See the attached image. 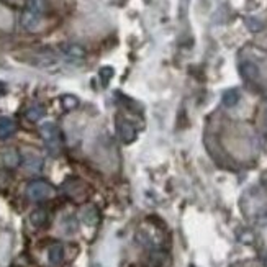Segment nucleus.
<instances>
[{"label":"nucleus","mask_w":267,"mask_h":267,"mask_svg":"<svg viewBox=\"0 0 267 267\" xmlns=\"http://www.w3.org/2000/svg\"><path fill=\"white\" fill-rule=\"evenodd\" d=\"M40 131H41V136H43L46 146L49 148V151L53 154H58L59 148H61V136H59L58 126L54 123H51V121H48V123L41 125Z\"/></svg>","instance_id":"f257e3e1"},{"label":"nucleus","mask_w":267,"mask_h":267,"mask_svg":"<svg viewBox=\"0 0 267 267\" xmlns=\"http://www.w3.org/2000/svg\"><path fill=\"white\" fill-rule=\"evenodd\" d=\"M113 67H110V66H105V67H102L100 71H98V77H100V82H102V86L107 87L110 84V79L113 77Z\"/></svg>","instance_id":"dca6fc26"},{"label":"nucleus","mask_w":267,"mask_h":267,"mask_svg":"<svg viewBox=\"0 0 267 267\" xmlns=\"http://www.w3.org/2000/svg\"><path fill=\"white\" fill-rule=\"evenodd\" d=\"M82 220L86 222L87 224H95L97 220H98V213L97 210L93 207H86L82 208Z\"/></svg>","instance_id":"2eb2a0df"},{"label":"nucleus","mask_w":267,"mask_h":267,"mask_svg":"<svg viewBox=\"0 0 267 267\" xmlns=\"http://www.w3.org/2000/svg\"><path fill=\"white\" fill-rule=\"evenodd\" d=\"M5 92H7V86H5V82H2V81H0V97H2Z\"/></svg>","instance_id":"6ab92c4d"},{"label":"nucleus","mask_w":267,"mask_h":267,"mask_svg":"<svg viewBox=\"0 0 267 267\" xmlns=\"http://www.w3.org/2000/svg\"><path fill=\"white\" fill-rule=\"evenodd\" d=\"M26 10L43 15L46 10V0H26Z\"/></svg>","instance_id":"ddd939ff"},{"label":"nucleus","mask_w":267,"mask_h":267,"mask_svg":"<svg viewBox=\"0 0 267 267\" xmlns=\"http://www.w3.org/2000/svg\"><path fill=\"white\" fill-rule=\"evenodd\" d=\"M2 161H3V164H5V166H8V167H17L18 164H20V161H22L20 153H18L15 148H7V149H3V153H2Z\"/></svg>","instance_id":"0eeeda50"},{"label":"nucleus","mask_w":267,"mask_h":267,"mask_svg":"<svg viewBox=\"0 0 267 267\" xmlns=\"http://www.w3.org/2000/svg\"><path fill=\"white\" fill-rule=\"evenodd\" d=\"M30 222L33 226H36V228L44 226L46 222H48V213H46L44 210H35V212L30 215Z\"/></svg>","instance_id":"9b49d317"},{"label":"nucleus","mask_w":267,"mask_h":267,"mask_svg":"<svg viewBox=\"0 0 267 267\" xmlns=\"http://www.w3.org/2000/svg\"><path fill=\"white\" fill-rule=\"evenodd\" d=\"M116 125H118V134H120V138L123 139L125 143L130 144V143H133L134 139H136V128H134V126L131 125L130 121L118 118V120H116Z\"/></svg>","instance_id":"7ed1b4c3"},{"label":"nucleus","mask_w":267,"mask_h":267,"mask_svg":"<svg viewBox=\"0 0 267 267\" xmlns=\"http://www.w3.org/2000/svg\"><path fill=\"white\" fill-rule=\"evenodd\" d=\"M26 195L30 197L35 202L40 200H46L53 195V187L44 180H33L30 182V185L26 187Z\"/></svg>","instance_id":"f03ea898"},{"label":"nucleus","mask_w":267,"mask_h":267,"mask_svg":"<svg viewBox=\"0 0 267 267\" xmlns=\"http://www.w3.org/2000/svg\"><path fill=\"white\" fill-rule=\"evenodd\" d=\"M240 98H241V95H240V90H238V89H228V90L223 92L222 102L224 107L231 109V107H235L238 102H240Z\"/></svg>","instance_id":"6e6552de"},{"label":"nucleus","mask_w":267,"mask_h":267,"mask_svg":"<svg viewBox=\"0 0 267 267\" xmlns=\"http://www.w3.org/2000/svg\"><path fill=\"white\" fill-rule=\"evenodd\" d=\"M25 167L31 172H40L43 169V159L38 156H28L25 159Z\"/></svg>","instance_id":"f8f14e48"},{"label":"nucleus","mask_w":267,"mask_h":267,"mask_svg":"<svg viewBox=\"0 0 267 267\" xmlns=\"http://www.w3.org/2000/svg\"><path fill=\"white\" fill-rule=\"evenodd\" d=\"M48 259H49V262L51 264H54V266H58V264H61L63 262V259H64V247H63V245H53L48 249Z\"/></svg>","instance_id":"9d476101"},{"label":"nucleus","mask_w":267,"mask_h":267,"mask_svg":"<svg viewBox=\"0 0 267 267\" xmlns=\"http://www.w3.org/2000/svg\"><path fill=\"white\" fill-rule=\"evenodd\" d=\"M240 69H241L243 77L247 79V81H254V79L259 77V67H257L254 63H251V61L243 63Z\"/></svg>","instance_id":"1a4fd4ad"},{"label":"nucleus","mask_w":267,"mask_h":267,"mask_svg":"<svg viewBox=\"0 0 267 267\" xmlns=\"http://www.w3.org/2000/svg\"><path fill=\"white\" fill-rule=\"evenodd\" d=\"M61 53L71 61H82L84 58H86V49H84L82 46L74 44V43L63 44L61 46Z\"/></svg>","instance_id":"20e7f679"},{"label":"nucleus","mask_w":267,"mask_h":267,"mask_svg":"<svg viewBox=\"0 0 267 267\" xmlns=\"http://www.w3.org/2000/svg\"><path fill=\"white\" fill-rule=\"evenodd\" d=\"M40 22H41V15H38V13H33V12L26 10V8H25V12H23V15H22V26L25 28V30L33 31L35 28H38Z\"/></svg>","instance_id":"39448f33"},{"label":"nucleus","mask_w":267,"mask_h":267,"mask_svg":"<svg viewBox=\"0 0 267 267\" xmlns=\"http://www.w3.org/2000/svg\"><path fill=\"white\" fill-rule=\"evenodd\" d=\"M44 116V107L33 105L26 110V118L30 121H40Z\"/></svg>","instance_id":"4468645a"},{"label":"nucleus","mask_w":267,"mask_h":267,"mask_svg":"<svg viewBox=\"0 0 267 267\" xmlns=\"http://www.w3.org/2000/svg\"><path fill=\"white\" fill-rule=\"evenodd\" d=\"M246 23H247V26H249L252 31H257V30H261V28H262L261 23L257 22V20H254V18H249V20H247Z\"/></svg>","instance_id":"a211bd4d"},{"label":"nucleus","mask_w":267,"mask_h":267,"mask_svg":"<svg viewBox=\"0 0 267 267\" xmlns=\"http://www.w3.org/2000/svg\"><path fill=\"white\" fill-rule=\"evenodd\" d=\"M15 121L8 116H0V139H7L15 133Z\"/></svg>","instance_id":"423d86ee"},{"label":"nucleus","mask_w":267,"mask_h":267,"mask_svg":"<svg viewBox=\"0 0 267 267\" xmlns=\"http://www.w3.org/2000/svg\"><path fill=\"white\" fill-rule=\"evenodd\" d=\"M61 105H63L64 110L71 111L79 105V98L76 95H64L63 98H61Z\"/></svg>","instance_id":"f3484780"}]
</instances>
